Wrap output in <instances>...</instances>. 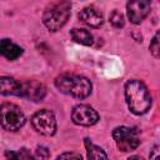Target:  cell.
<instances>
[{
    "label": "cell",
    "mask_w": 160,
    "mask_h": 160,
    "mask_svg": "<svg viewBox=\"0 0 160 160\" xmlns=\"http://www.w3.org/2000/svg\"><path fill=\"white\" fill-rule=\"evenodd\" d=\"M109 20H110L111 25H112L114 28H118V29H120V28H122V26L125 25L124 15H122L119 10H112V12H111L110 16H109Z\"/></svg>",
    "instance_id": "15"
},
{
    "label": "cell",
    "mask_w": 160,
    "mask_h": 160,
    "mask_svg": "<svg viewBox=\"0 0 160 160\" xmlns=\"http://www.w3.org/2000/svg\"><path fill=\"white\" fill-rule=\"evenodd\" d=\"M112 139L118 149L122 152H129L135 150L140 145L139 130L136 128L118 126L112 130Z\"/></svg>",
    "instance_id": "4"
},
{
    "label": "cell",
    "mask_w": 160,
    "mask_h": 160,
    "mask_svg": "<svg viewBox=\"0 0 160 160\" xmlns=\"http://www.w3.org/2000/svg\"><path fill=\"white\" fill-rule=\"evenodd\" d=\"M149 50H150V52H151V55L154 58L160 59V30L154 35V38H152V40L150 42Z\"/></svg>",
    "instance_id": "16"
},
{
    "label": "cell",
    "mask_w": 160,
    "mask_h": 160,
    "mask_svg": "<svg viewBox=\"0 0 160 160\" xmlns=\"http://www.w3.org/2000/svg\"><path fill=\"white\" fill-rule=\"evenodd\" d=\"M50 156V151L48 148L45 146H38L36 150H35V160H48Z\"/></svg>",
    "instance_id": "17"
},
{
    "label": "cell",
    "mask_w": 160,
    "mask_h": 160,
    "mask_svg": "<svg viewBox=\"0 0 160 160\" xmlns=\"http://www.w3.org/2000/svg\"><path fill=\"white\" fill-rule=\"evenodd\" d=\"M79 19L81 22L86 24L90 28H100L104 22V18L102 14L94 6H86L82 10H80L79 12Z\"/></svg>",
    "instance_id": "10"
},
{
    "label": "cell",
    "mask_w": 160,
    "mask_h": 160,
    "mask_svg": "<svg viewBox=\"0 0 160 160\" xmlns=\"http://www.w3.org/2000/svg\"><path fill=\"white\" fill-rule=\"evenodd\" d=\"M1 112V126L6 131H18L25 124V115L21 109L10 102H4L0 109Z\"/></svg>",
    "instance_id": "5"
},
{
    "label": "cell",
    "mask_w": 160,
    "mask_h": 160,
    "mask_svg": "<svg viewBox=\"0 0 160 160\" xmlns=\"http://www.w3.org/2000/svg\"><path fill=\"white\" fill-rule=\"evenodd\" d=\"M128 160H144L141 156H139V155H132V156H130Z\"/></svg>",
    "instance_id": "21"
},
{
    "label": "cell",
    "mask_w": 160,
    "mask_h": 160,
    "mask_svg": "<svg viewBox=\"0 0 160 160\" xmlns=\"http://www.w3.org/2000/svg\"><path fill=\"white\" fill-rule=\"evenodd\" d=\"M71 4L68 1H58L50 4L44 11L42 22L50 31L60 30L70 18Z\"/></svg>",
    "instance_id": "3"
},
{
    "label": "cell",
    "mask_w": 160,
    "mask_h": 160,
    "mask_svg": "<svg viewBox=\"0 0 160 160\" xmlns=\"http://www.w3.org/2000/svg\"><path fill=\"white\" fill-rule=\"evenodd\" d=\"M151 2L146 0H136L129 1L126 4L128 18L132 24H140L150 12Z\"/></svg>",
    "instance_id": "9"
},
{
    "label": "cell",
    "mask_w": 160,
    "mask_h": 160,
    "mask_svg": "<svg viewBox=\"0 0 160 160\" xmlns=\"http://www.w3.org/2000/svg\"><path fill=\"white\" fill-rule=\"evenodd\" d=\"M70 36L71 39L78 42V44H81V45H85V46H90L92 44V35L90 31H88L86 29H79V28H74L70 30Z\"/></svg>",
    "instance_id": "14"
},
{
    "label": "cell",
    "mask_w": 160,
    "mask_h": 160,
    "mask_svg": "<svg viewBox=\"0 0 160 160\" xmlns=\"http://www.w3.org/2000/svg\"><path fill=\"white\" fill-rule=\"evenodd\" d=\"M125 100L129 110L135 115H144L151 106V96L146 85L136 79L125 84Z\"/></svg>",
    "instance_id": "1"
},
{
    "label": "cell",
    "mask_w": 160,
    "mask_h": 160,
    "mask_svg": "<svg viewBox=\"0 0 160 160\" xmlns=\"http://www.w3.org/2000/svg\"><path fill=\"white\" fill-rule=\"evenodd\" d=\"M46 95V86L38 80H25L21 82V98L30 101H41Z\"/></svg>",
    "instance_id": "8"
},
{
    "label": "cell",
    "mask_w": 160,
    "mask_h": 160,
    "mask_svg": "<svg viewBox=\"0 0 160 160\" xmlns=\"http://www.w3.org/2000/svg\"><path fill=\"white\" fill-rule=\"evenodd\" d=\"M0 52L8 60H16L24 52L22 48L11 41L10 39H2L0 41Z\"/></svg>",
    "instance_id": "11"
},
{
    "label": "cell",
    "mask_w": 160,
    "mask_h": 160,
    "mask_svg": "<svg viewBox=\"0 0 160 160\" xmlns=\"http://www.w3.org/2000/svg\"><path fill=\"white\" fill-rule=\"evenodd\" d=\"M55 86L62 94L75 99H85L91 94L92 85L90 80L82 75L61 74L55 79Z\"/></svg>",
    "instance_id": "2"
},
{
    "label": "cell",
    "mask_w": 160,
    "mask_h": 160,
    "mask_svg": "<svg viewBox=\"0 0 160 160\" xmlns=\"http://www.w3.org/2000/svg\"><path fill=\"white\" fill-rule=\"evenodd\" d=\"M149 160H160V144H156L152 146L149 154Z\"/></svg>",
    "instance_id": "20"
},
{
    "label": "cell",
    "mask_w": 160,
    "mask_h": 160,
    "mask_svg": "<svg viewBox=\"0 0 160 160\" xmlns=\"http://www.w3.org/2000/svg\"><path fill=\"white\" fill-rule=\"evenodd\" d=\"M0 92L2 95H21V82L16 81L10 76H1L0 79Z\"/></svg>",
    "instance_id": "12"
},
{
    "label": "cell",
    "mask_w": 160,
    "mask_h": 160,
    "mask_svg": "<svg viewBox=\"0 0 160 160\" xmlns=\"http://www.w3.org/2000/svg\"><path fill=\"white\" fill-rule=\"evenodd\" d=\"M32 128L44 136H52L56 132V119L52 111L42 109L36 111L31 118Z\"/></svg>",
    "instance_id": "6"
},
{
    "label": "cell",
    "mask_w": 160,
    "mask_h": 160,
    "mask_svg": "<svg viewBox=\"0 0 160 160\" xmlns=\"http://www.w3.org/2000/svg\"><path fill=\"white\" fill-rule=\"evenodd\" d=\"M6 160H24V150L15 151V150H6L5 151Z\"/></svg>",
    "instance_id": "19"
},
{
    "label": "cell",
    "mask_w": 160,
    "mask_h": 160,
    "mask_svg": "<svg viewBox=\"0 0 160 160\" xmlns=\"http://www.w3.org/2000/svg\"><path fill=\"white\" fill-rule=\"evenodd\" d=\"M85 148H86V156L88 160H109L106 152L102 148L95 145L89 139H85Z\"/></svg>",
    "instance_id": "13"
},
{
    "label": "cell",
    "mask_w": 160,
    "mask_h": 160,
    "mask_svg": "<svg viewBox=\"0 0 160 160\" xmlns=\"http://www.w3.org/2000/svg\"><path fill=\"white\" fill-rule=\"evenodd\" d=\"M71 120L74 124L80 126H92L99 121V114L94 108L85 104H79L72 108Z\"/></svg>",
    "instance_id": "7"
},
{
    "label": "cell",
    "mask_w": 160,
    "mask_h": 160,
    "mask_svg": "<svg viewBox=\"0 0 160 160\" xmlns=\"http://www.w3.org/2000/svg\"><path fill=\"white\" fill-rule=\"evenodd\" d=\"M56 160H82L81 155L79 152H74V151H66V152H62L60 154Z\"/></svg>",
    "instance_id": "18"
}]
</instances>
